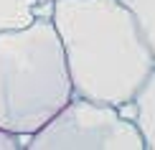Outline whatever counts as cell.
Here are the masks:
<instances>
[{
    "instance_id": "obj_1",
    "label": "cell",
    "mask_w": 155,
    "mask_h": 150,
    "mask_svg": "<svg viewBox=\"0 0 155 150\" xmlns=\"http://www.w3.org/2000/svg\"><path fill=\"white\" fill-rule=\"evenodd\" d=\"M76 97L104 104L132 99L155 69V54L122 0H51Z\"/></svg>"
},
{
    "instance_id": "obj_2",
    "label": "cell",
    "mask_w": 155,
    "mask_h": 150,
    "mask_svg": "<svg viewBox=\"0 0 155 150\" xmlns=\"http://www.w3.org/2000/svg\"><path fill=\"white\" fill-rule=\"evenodd\" d=\"M74 97L51 15L0 31V127L31 138Z\"/></svg>"
},
{
    "instance_id": "obj_3",
    "label": "cell",
    "mask_w": 155,
    "mask_h": 150,
    "mask_svg": "<svg viewBox=\"0 0 155 150\" xmlns=\"http://www.w3.org/2000/svg\"><path fill=\"white\" fill-rule=\"evenodd\" d=\"M28 150H145L135 122L122 120L114 104L71 97L38 132Z\"/></svg>"
},
{
    "instance_id": "obj_4",
    "label": "cell",
    "mask_w": 155,
    "mask_h": 150,
    "mask_svg": "<svg viewBox=\"0 0 155 150\" xmlns=\"http://www.w3.org/2000/svg\"><path fill=\"white\" fill-rule=\"evenodd\" d=\"M132 99L137 102L135 127L143 135L145 150H155V69L150 71V76L143 82V87L137 89V94Z\"/></svg>"
},
{
    "instance_id": "obj_5",
    "label": "cell",
    "mask_w": 155,
    "mask_h": 150,
    "mask_svg": "<svg viewBox=\"0 0 155 150\" xmlns=\"http://www.w3.org/2000/svg\"><path fill=\"white\" fill-rule=\"evenodd\" d=\"M41 13V0H0V31L28 25Z\"/></svg>"
},
{
    "instance_id": "obj_6",
    "label": "cell",
    "mask_w": 155,
    "mask_h": 150,
    "mask_svg": "<svg viewBox=\"0 0 155 150\" xmlns=\"http://www.w3.org/2000/svg\"><path fill=\"white\" fill-rule=\"evenodd\" d=\"M135 15L137 25L143 28V33L150 43L153 54H155V0H122Z\"/></svg>"
},
{
    "instance_id": "obj_7",
    "label": "cell",
    "mask_w": 155,
    "mask_h": 150,
    "mask_svg": "<svg viewBox=\"0 0 155 150\" xmlns=\"http://www.w3.org/2000/svg\"><path fill=\"white\" fill-rule=\"evenodd\" d=\"M28 140L25 135H13L8 130L0 127V150H21V148H28Z\"/></svg>"
},
{
    "instance_id": "obj_8",
    "label": "cell",
    "mask_w": 155,
    "mask_h": 150,
    "mask_svg": "<svg viewBox=\"0 0 155 150\" xmlns=\"http://www.w3.org/2000/svg\"><path fill=\"white\" fill-rule=\"evenodd\" d=\"M117 112H120V117H122V120L135 122V120H137V102H135V99H127V102L117 104Z\"/></svg>"
},
{
    "instance_id": "obj_9",
    "label": "cell",
    "mask_w": 155,
    "mask_h": 150,
    "mask_svg": "<svg viewBox=\"0 0 155 150\" xmlns=\"http://www.w3.org/2000/svg\"><path fill=\"white\" fill-rule=\"evenodd\" d=\"M41 3H51V0H41Z\"/></svg>"
}]
</instances>
